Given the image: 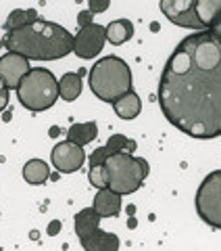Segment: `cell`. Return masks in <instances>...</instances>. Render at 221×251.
Instances as JSON below:
<instances>
[{"label":"cell","instance_id":"obj_1","mask_svg":"<svg viewBox=\"0 0 221 251\" xmlns=\"http://www.w3.org/2000/svg\"><path fill=\"white\" fill-rule=\"evenodd\" d=\"M159 105L184 134L221 136V40L211 29L186 36L171 52L159 82Z\"/></svg>","mask_w":221,"mask_h":251},{"label":"cell","instance_id":"obj_2","mask_svg":"<svg viewBox=\"0 0 221 251\" xmlns=\"http://www.w3.org/2000/svg\"><path fill=\"white\" fill-rule=\"evenodd\" d=\"M73 34L54 21L36 19L25 27L6 31L4 49L19 52L29 61H57L73 52Z\"/></svg>","mask_w":221,"mask_h":251},{"label":"cell","instance_id":"obj_3","mask_svg":"<svg viewBox=\"0 0 221 251\" xmlns=\"http://www.w3.org/2000/svg\"><path fill=\"white\" fill-rule=\"evenodd\" d=\"M90 88L94 97L105 103H113L121 94L132 90V72L119 57H105L90 69Z\"/></svg>","mask_w":221,"mask_h":251},{"label":"cell","instance_id":"obj_4","mask_svg":"<svg viewBox=\"0 0 221 251\" xmlns=\"http://www.w3.org/2000/svg\"><path fill=\"white\" fill-rule=\"evenodd\" d=\"M17 99L29 111H46L59 100V80L50 69L34 67L17 86Z\"/></svg>","mask_w":221,"mask_h":251},{"label":"cell","instance_id":"obj_5","mask_svg":"<svg viewBox=\"0 0 221 251\" xmlns=\"http://www.w3.org/2000/svg\"><path fill=\"white\" fill-rule=\"evenodd\" d=\"M107 168V186L119 195H132L148 176V161L144 157H133L132 153H113L105 161Z\"/></svg>","mask_w":221,"mask_h":251},{"label":"cell","instance_id":"obj_6","mask_svg":"<svg viewBox=\"0 0 221 251\" xmlns=\"http://www.w3.org/2000/svg\"><path fill=\"white\" fill-rule=\"evenodd\" d=\"M196 214L211 228L221 230V170L204 176L196 191Z\"/></svg>","mask_w":221,"mask_h":251},{"label":"cell","instance_id":"obj_7","mask_svg":"<svg viewBox=\"0 0 221 251\" xmlns=\"http://www.w3.org/2000/svg\"><path fill=\"white\" fill-rule=\"evenodd\" d=\"M105 42L107 27L98 25V23H90V25H84L73 38V52L80 59H94L102 50Z\"/></svg>","mask_w":221,"mask_h":251},{"label":"cell","instance_id":"obj_8","mask_svg":"<svg viewBox=\"0 0 221 251\" xmlns=\"http://www.w3.org/2000/svg\"><path fill=\"white\" fill-rule=\"evenodd\" d=\"M50 159H52V166L61 174H71V172H77L84 166L86 151H84V147L71 143V140H65V143H59L52 149Z\"/></svg>","mask_w":221,"mask_h":251},{"label":"cell","instance_id":"obj_9","mask_svg":"<svg viewBox=\"0 0 221 251\" xmlns=\"http://www.w3.org/2000/svg\"><path fill=\"white\" fill-rule=\"evenodd\" d=\"M29 59L23 57L19 52H6L0 57V80L4 82V86L9 90H17L19 82L23 80V75L29 72Z\"/></svg>","mask_w":221,"mask_h":251},{"label":"cell","instance_id":"obj_10","mask_svg":"<svg viewBox=\"0 0 221 251\" xmlns=\"http://www.w3.org/2000/svg\"><path fill=\"white\" fill-rule=\"evenodd\" d=\"M92 207L98 211L100 218H115L121 211V195L115 193V191H110L109 186L98 188Z\"/></svg>","mask_w":221,"mask_h":251},{"label":"cell","instance_id":"obj_11","mask_svg":"<svg viewBox=\"0 0 221 251\" xmlns=\"http://www.w3.org/2000/svg\"><path fill=\"white\" fill-rule=\"evenodd\" d=\"M80 243L86 251H117L119 249V239H117V234L105 232L100 228L90 232L88 237L80 239Z\"/></svg>","mask_w":221,"mask_h":251},{"label":"cell","instance_id":"obj_12","mask_svg":"<svg viewBox=\"0 0 221 251\" xmlns=\"http://www.w3.org/2000/svg\"><path fill=\"white\" fill-rule=\"evenodd\" d=\"M113 109H115V113L119 115L121 120H133V117L140 115L142 100L133 90H128L125 94H121L119 99L113 100Z\"/></svg>","mask_w":221,"mask_h":251},{"label":"cell","instance_id":"obj_13","mask_svg":"<svg viewBox=\"0 0 221 251\" xmlns=\"http://www.w3.org/2000/svg\"><path fill=\"white\" fill-rule=\"evenodd\" d=\"M100 216H98V211L94 209V207H86L82 211H77V216H75V234H77V239H84V237H88L90 232H94L100 226Z\"/></svg>","mask_w":221,"mask_h":251},{"label":"cell","instance_id":"obj_14","mask_svg":"<svg viewBox=\"0 0 221 251\" xmlns=\"http://www.w3.org/2000/svg\"><path fill=\"white\" fill-rule=\"evenodd\" d=\"M96 136H98V126H96V122L73 124L67 130V140H71V143H75V145H80V147L90 145Z\"/></svg>","mask_w":221,"mask_h":251},{"label":"cell","instance_id":"obj_15","mask_svg":"<svg viewBox=\"0 0 221 251\" xmlns=\"http://www.w3.org/2000/svg\"><path fill=\"white\" fill-rule=\"evenodd\" d=\"M133 36V23L130 19H115L107 25V40L113 46H121Z\"/></svg>","mask_w":221,"mask_h":251},{"label":"cell","instance_id":"obj_16","mask_svg":"<svg viewBox=\"0 0 221 251\" xmlns=\"http://www.w3.org/2000/svg\"><path fill=\"white\" fill-rule=\"evenodd\" d=\"M80 94H82V75L80 74L69 72L65 75H61V80H59V97L63 100L71 103V100H75Z\"/></svg>","mask_w":221,"mask_h":251},{"label":"cell","instance_id":"obj_17","mask_svg":"<svg viewBox=\"0 0 221 251\" xmlns=\"http://www.w3.org/2000/svg\"><path fill=\"white\" fill-rule=\"evenodd\" d=\"M48 176H50V168L42 159H29L23 166V178L27 180V184H44Z\"/></svg>","mask_w":221,"mask_h":251},{"label":"cell","instance_id":"obj_18","mask_svg":"<svg viewBox=\"0 0 221 251\" xmlns=\"http://www.w3.org/2000/svg\"><path fill=\"white\" fill-rule=\"evenodd\" d=\"M196 15L204 29H211L221 15V0H196Z\"/></svg>","mask_w":221,"mask_h":251},{"label":"cell","instance_id":"obj_19","mask_svg":"<svg viewBox=\"0 0 221 251\" xmlns=\"http://www.w3.org/2000/svg\"><path fill=\"white\" fill-rule=\"evenodd\" d=\"M38 19V11L36 9H15L4 21V29L6 31H15L19 27H25L29 23H34Z\"/></svg>","mask_w":221,"mask_h":251},{"label":"cell","instance_id":"obj_20","mask_svg":"<svg viewBox=\"0 0 221 251\" xmlns=\"http://www.w3.org/2000/svg\"><path fill=\"white\" fill-rule=\"evenodd\" d=\"M196 6V0H161V13L171 23H176L177 17Z\"/></svg>","mask_w":221,"mask_h":251},{"label":"cell","instance_id":"obj_21","mask_svg":"<svg viewBox=\"0 0 221 251\" xmlns=\"http://www.w3.org/2000/svg\"><path fill=\"white\" fill-rule=\"evenodd\" d=\"M109 151H110V155L113 153H132V151H136V143L133 140H130V138H125L123 134H113L109 140H107V145H105Z\"/></svg>","mask_w":221,"mask_h":251},{"label":"cell","instance_id":"obj_22","mask_svg":"<svg viewBox=\"0 0 221 251\" xmlns=\"http://www.w3.org/2000/svg\"><path fill=\"white\" fill-rule=\"evenodd\" d=\"M88 180L94 188H105L107 186V168L105 163H100V166H90V172H88Z\"/></svg>","mask_w":221,"mask_h":251},{"label":"cell","instance_id":"obj_23","mask_svg":"<svg viewBox=\"0 0 221 251\" xmlns=\"http://www.w3.org/2000/svg\"><path fill=\"white\" fill-rule=\"evenodd\" d=\"M110 157V151L107 147H98L94 149L92 155H90V166H100V163H105L107 159Z\"/></svg>","mask_w":221,"mask_h":251},{"label":"cell","instance_id":"obj_24","mask_svg":"<svg viewBox=\"0 0 221 251\" xmlns=\"http://www.w3.org/2000/svg\"><path fill=\"white\" fill-rule=\"evenodd\" d=\"M88 4H90V13L92 15H98V13H105L109 9V4H110V0H88Z\"/></svg>","mask_w":221,"mask_h":251},{"label":"cell","instance_id":"obj_25","mask_svg":"<svg viewBox=\"0 0 221 251\" xmlns=\"http://www.w3.org/2000/svg\"><path fill=\"white\" fill-rule=\"evenodd\" d=\"M6 105H9V88H6L4 82L0 80V113L6 109Z\"/></svg>","mask_w":221,"mask_h":251},{"label":"cell","instance_id":"obj_26","mask_svg":"<svg viewBox=\"0 0 221 251\" xmlns=\"http://www.w3.org/2000/svg\"><path fill=\"white\" fill-rule=\"evenodd\" d=\"M77 21H80V25H82V27H84V25H90V23H92V13H90V11L80 13V17H77Z\"/></svg>","mask_w":221,"mask_h":251},{"label":"cell","instance_id":"obj_27","mask_svg":"<svg viewBox=\"0 0 221 251\" xmlns=\"http://www.w3.org/2000/svg\"><path fill=\"white\" fill-rule=\"evenodd\" d=\"M211 31H213V34H215V36L219 38V40H221V15H219V17H217V21H215V23H213V27H211Z\"/></svg>","mask_w":221,"mask_h":251},{"label":"cell","instance_id":"obj_28","mask_svg":"<svg viewBox=\"0 0 221 251\" xmlns=\"http://www.w3.org/2000/svg\"><path fill=\"white\" fill-rule=\"evenodd\" d=\"M59 226H61L59 222H52V224L48 226V234H54V232H57V230H59Z\"/></svg>","mask_w":221,"mask_h":251}]
</instances>
